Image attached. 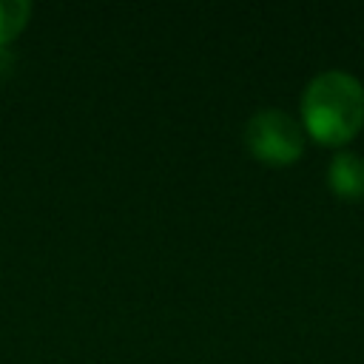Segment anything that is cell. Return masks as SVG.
<instances>
[{"instance_id":"cell-1","label":"cell","mask_w":364,"mask_h":364,"mask_svg":"<svg viewBox=\"0 0 364 364\" xmlns=\"http://www.w3.org/2000/svg\"><path fill=\"white\" fill-rule=\"evenodd\" d=\"M301 122L324 145L347 142L364 122V85L338 68L316 74L301 94Z\"/></svg>"},{"instance_id":"cell-2","label":"cell","mask_w":364,"mask_h":364,"mask_svg":"<svg viewBox=\"0 0 364 364\" xmlns=\"http://www.w3.org/2000/svg\"><path fill=\"white\" fill-rule=\"evenodd\" d=\"M245 142L262 162L287 165V162L299 159V154L304 148V131L287 111L262 108L247 119Z\"/></svg>"},{"instance_id":"cell-3","label":"cell","mask_w":364,"mask_h":364,"mask_svg":"<svg viewBox=\"0 0 364 364\" xmlns=\"http://www.w3.org/2000/svg\"><path fill=\"white\" fill-rule=\"evenodd\" d=\"M327 182L338 196H350V199L361 196L364 193V156L350 154V151L333 156L327 168Z\"/></svg>"},{"instance_id":"cell-4","label":"cell","mask_w":364,"mask_h":364,"mask_svg":"<svg viewBox=\"0 0 364 364\" xmlns=\"http://www.w3.org/2000/svg\"><path fill=\"white\" fill-rule=\"evenodd\" d=\"M31 6L26 0H0V43L11 40L28 20Z\"/></svg>"}]
</instances>
